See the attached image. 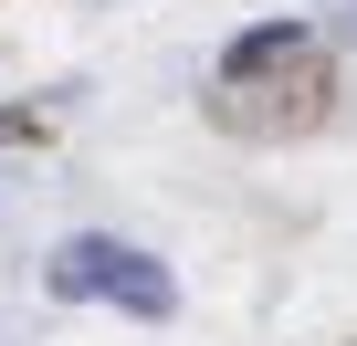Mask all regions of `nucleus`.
<instances>
[{
  "instance_id": "1",
  "label": "nucleus",
  "mask_w": 357,
  "mask_h": 346,
  "mask_svg": "<svg viewBox=\"0 0 357 346\" xmlns=\"http://www.w3.org/2000/svg\"><path fill=\"white\" fill-rule=\"evenodd\" d=\"M326 95H336V53L315 22H252L211 84H200V116L242 147H284V136H315L326 126Z\"/></svg>"
},
{
  "instance_id": "2",
  "label": "nucleus",
  "mask_w": 357,
  "mask_h": 346,
  "mask_svg": "<svg viewBox=\"0 0 357 346\" xmlns=\"http://www.w3.org/2000/svg\"><path fill=\"white\" fill-rule=\"evenodd\" d=\"M43 294H53V304H116V315H137V325H168V315H178V273H168L158 252L116 242V231H74V242H53Z\"/></svg>"
},
{
  "instance_id": "3",
  "label": "nucleus",
  "mask_w": 357,
  "mask_h": 346,
  "mask_svg": "<svg viewBox=\"0 0 357 346\" xmlns=\"http://www.w3.org/2000/svg\"><path fill=\"white\" fill-rule=\"evenodd\" d=\"M43 136H53L43 105H0V147H43Z\"/></svg>"
}]
</instances>
